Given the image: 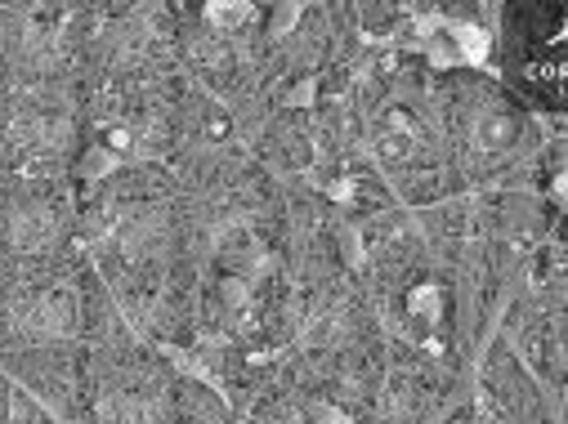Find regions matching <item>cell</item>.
I'll list each match as a JSON object with an SVG mask.
<instances>
[{
	"label": "cell",
	"mask_w": 568,
	"mask_h": 424,
	"mask_svg": "<svg viewBox=\"0 0 568 424\" xmlns=\"http://www.w3.org/2000/svg\"><path fill=\"white\" fill-rule=\"evenodd\" d=\"M77 255L103 291L144 287L189 263L180 184L171 166L121 170L81 193Z\"/></svg>",
	"instance_id": "1"
},
{
	"label": "cell",
	"mask_w": 568,
	"mask_h": 424,
	"mask_svg": "<svg viewBox=\"0 0 568 424\" xmlns=\"http://www.w3.org/2000/svg\"><path fill=\"white\" fill-rule=\"evenodd\" d=\"M354 121L363 162L403 210L435 206L457 193L435 76L403 63L389 81L354 103Z\"/></svg>",
	"instance_id": "2"
},
{
	"label": "cell",
	"mask_w": 568,
	"mask_h": 424,
	"mask_svg": "<svg viewBox=\"0 0 568 424\" xmlns=\"http://www.w3.org/2000/svg\"><path fill=\"white\" fill-rule=\"evenodd\" d=\"M184 76L81 81V153L72 184L85 193L121 170L171 166Z\"/></svg>",
	"instance_id": "3"
},
{
	"label": "cell",
	"mask_w": 568,
	"mask_h": 424,
	"mask_svg": "<svg viewBox=\"0 0 568 424\" xmlns=\"http://www.w3.org/2000/svg\"><path fill=\"white\" fill-rule=\"evenodd\" d=\"M81 424H180L175 366L130 335L108 300L81 353Z\"/></svg>",
	"instance_id": "4"
},
{
	"label": "cell",
	"mask_w": 568,
	"mask_h": 424,
	"mask_svg": "<svg viewBox=\"0 0 568 424\" xmlns=\"http://www.w3.org/2000/svg\"><path fill=\"white\" fill-rule=\"evenodd\" d=\"M99 309V281L81 255L28 268H0V358L85 349Z\"/></svg>",
	"instance_id": "5"
},
{
	"label": "cell",
	"mask_w": 568,
	"mask_h": 424,
	"mask_svg": "<svg viewBox=\"0 0 568 424\" xmlns=\"http://www.w3.org/2000/svg\"><path fill=\"white\" fill-rule=\"evenodd\" d=\"M81 85L0 81V179H72Z\"/></svg>",
	"instance_id": "6"
},
{
	"label": "cell",
	"mask_w": 568,
	"mask_h": 424,
	"mask_svg": "<svg viewBox=\"0 0 568 424\" xmlns=\"http://www.w3.org/2000/svg\"><path fill=\"white\" fill-rule=\"evenodd\" d=\"M85 0H0V81L81 85Z\"/></svg>",
	"instance_id": "7"
},
{
	"label": "cell",
	"mask_w": 568,
	"mask_h": 424,
	"mask_svg": "<svg viewBox=\"0 0 568 424\" xmlns=\"http://www.w3.org/2000/svg\"><path fill=\"white\" fill-rule=\"evenodd\" d=\"M180 72V6L134 0V6H90L85 19V76H175Z\"/></svg>",
	"instance_id": "8"
},
{
	"label": "cell",
	"mask_w": 568,
	"mask_h": 424,
	"mask_svg": "<svg viewBox=\"0 0 568 424\" xmlns=\"http://www.w3.org/2000/svg\"><path fill=\"white\" fill-rule=\"evenodd\" d=\"M81 188L72 179H0V268L77 255Z\"/></svg>",
	"instance_id": "9"
},
{
	"label": "cell",
	"mask_w": 568,
	"mask_h": 424,
	"mask_svg": "<svg viewBox=\"0 0 568 424\" xmlns=\"http://www.w3.org/2000/svg\"><path fill=\"white\" fill-rule=\"evenodd\" d=\"M493 76L532 112L564 116V14L555 6H501Z\"/></svg>",
	"instance_id": "10"
},
{
	"label": "cell",
	"mask_w": 568,
	"mask_h": 424,
	"mask_svg": "<svg viewBox=\"0 0 568 424\" xmlns=\"http://www.w3.org/2000/svg\"><path fill=\"white\" fill-rule=\"evenodd\" d=\"M0 424H63V420L23 389H14L10 380H0Z\"/></svg>",
	"instance_id": "11"
}]
</instances>
